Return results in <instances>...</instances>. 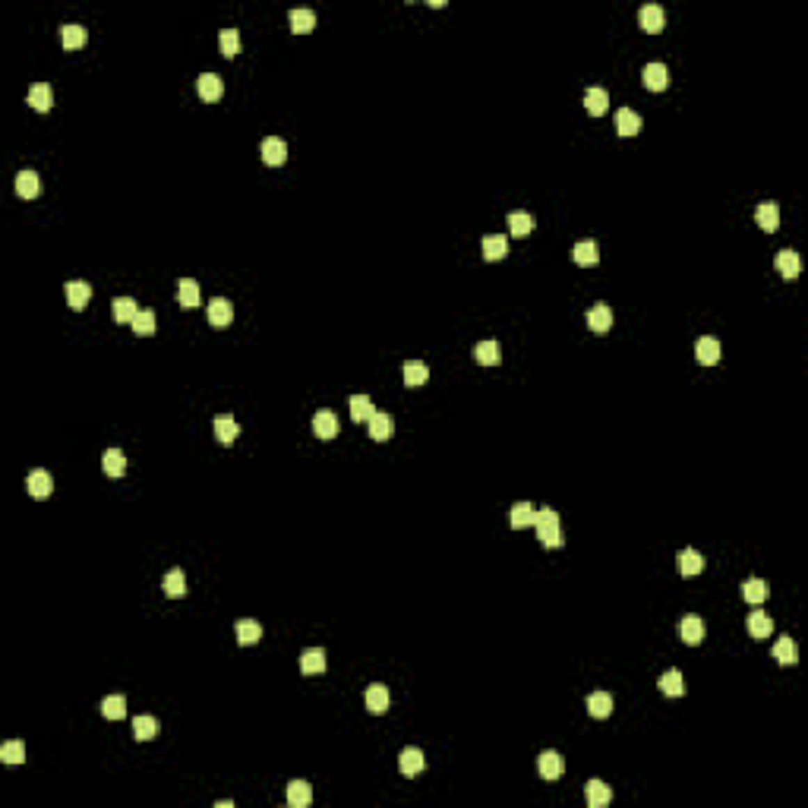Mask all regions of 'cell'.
<instances>
[{
  "label": "cell",
  "mask_w": 808,
  "mask_h": 808,
  "mask_svg": "<svg viewBox=\"0 0 808 808\" xmlns=\"http://www.w3.org/2000/svg\"><path fill=\"white\" fill-rule=\"evenodd\" d=\"M373 414H376V407H373L370 395H354V398H350V417H354V423H370Z\"/></svg>",
  "instance_id": "cell-33"
},
{
  "label": "cell",
  "mask_w": 808,
  "mask_h": 808,
  "mask_svg": "<svg viewBox=\"0 0 808 808\" xmlns=\"http://www.w3.org/2000/svg\"><path fill=\"white\" fill-rule=\"evenodd\" d=\"M196 92H199V98H202V102L215 104L221 95H225V83H221L215 73H202L196 79Z\"/></svg>",
  "instance_id": "cell-5"
},
{
  "label": "cell",
  "mask_w": 808,
  "mask_h": 808,
  "mask_svg": "<svg viewBox=\"0 0 808 808\" xmlns=\"http://www.w3.org/2000/svg\"><path fill=\"white\" fill-rule=\"evenodd\" d=\"M288 802L294 808H307L313 802V786L307 780H291L288 783Z\"/></svg>",
  "instance_id": "cell-28"
},
{
  "label": "cell",
  "mask_w": 808,
  "mask_h": 808,
  "mask_svg": "<svg viewBox=\"0 0 808 808\" xmlns=\"http://www.w3.org/2000/svg\"><path fill=\"white\" fill-rule=\"evenodd\" d=\"M660 692L666 695V698H682L685 695V679L679 670H666L663 676H660Z\"/></svg>",
  "instance_id": "cell-25"
},
{
  "label": "cell",
  "mask_w": 808,
  "mask_h": 808,
  "mask_svg": "<svg viewBox=\"0 0 808 808\" xmlns=\"http://www.w3.org/2000/svg\"><path fill=\"white\" fill-rule=\"evenodd\" d=\"M584 108H588L590 117H603V114H606V108H610V95H606V89L594 86V89L584 92Z\"/></svg>",
  "instance_id": "cell-16"
},
{
  "label": "cell",
  "mask_w": 808,
  "mask_h": 808,
  "mask_svg": "<svg viewBox=\"0 0 808 808\" xmlns=\"http://www.w3.org/2000/svg\"><path fill=\"white\" fill-rule=\"evenodd\" d=\"M313 29H316L313 10H294V13H291V32L294 35H309Z\"/></svg>",
  "instance_id": "cell-45"
},
{
  "label": "cell",
  "mask_w": 808,
  "mask_h": 808,
  "mask_svg": "<svg viewBox=\"0 0 808 808\" xmlns=\"http://www.w3.org/2000/svg\"><path fill=\"white\" fill-rule=\"evenodd\" d=\"M474 360L483 363V366H496V363L502 360L499 344H496V341H480L477 348H474Z\"/></svg>",
  "instance_id": "cell-46"
},
{
  "label": "cell",
  "mask_w": 808,
  "mask_h": 808,
  "mask_svg": "<svg viewBox=\"0 0 808 808\" xmlns=\"http://www.w3.org/2000/svg\"><path fill=\"white\" fill-rule=\"evenodd\" d=\"M638 22H641V29H644L647 35L663 32V26H666V13H663V7H657V3H647V7H641V13H638Z\"/></svg>",
  "instance_id": "cell-4"
},
{
  "label": "cell",
  "mask_w": 808,
  "mask_h": 808,
  "mask_svg": "<svg viewBox=\"0 0 808 808\" xmlns=\"http://www.w3.org/2000/svg\"><path fill=\"white\" fill-rule=\"evenodd\" d=\"M537 770H540L543 780H559L562 774H565V758H562L559 752H543L540 758H537Z\"/></svg>",
  "instance_id": "cell-2"
},
{
  "label": "cell",
  "mask_w": 808,
  "mask_h": 808,
  "mask_svg": "<svg viewBox=\"0 0 808 808\" xmlns=\"http://www.w3.org/2000/svg\"><path fill=\"white\" fill-rule=\"evenodd\" d=\"M102 717L108 720H124L127 717V698L124 695H108L102 701Z\"/></svg>",
  "instance_id": "cell-47"
},
{
  "label": "cell",
  "mask_w": 808,
  "mask_h": 808,
  "mask_svg": "<svg viewBox=\"0 0 808 808\" xmlns=\"http://www.w3.org/2000/svg\"><path fill=\"white\" fill-rule=\"evenodd\" d=\"M572 256H575L578 266H597V259H600L594 240H578L575 250H572Z\"/></svg>",
  "instance_id": "cell-42"
},
{
  "label": "cell",
  "mask_w": 808,
  "mask_h": 808,
  "mask_svg": "<svg viewBox=\"0 0 808 808\" xmlns=\"http://www.w3.org/2000/svg\"><path fill=\"white\" fill-rule=\"evenodd\" d=\"M534 227H537L534 215H528V212H512V215H508V231H512V237H528Z\"/></svg>",
  "instance_id": "cell-38"
},
{
  "label": "cell",
  "mask_w": 808,
  "mask_h": 808,
  "mask_svg": "<svg viewBox=\"0 0 808 808\" xmlns=\"http://www.w3.org/2000/svg\"><path fill=\"white\" fill-rule=\"evenodd\" d=\"M767 594H770V588H767V581H761V578H748V581L742 584V597H745V603H752V606H761V603L767 600Z\"/></svg>",
  "instance_id": "cell-29"
},
{
  "label": "cell",
  "mask_w": 808,
  "mask_h": 808,
  "mask_svg": "<svg viewBox=\"0 0 808 808\" xmlns=\"http://www.w3.org/2000/svg\"><path fill=\"white\" fill-rule=\"evenodd\" d=\"M588 711H590V717H597V720H606L613 713V695H606V692H594L588 698Z\"/></svg>",
  "instance_id": "cell-37"
},
{
  "label": "cell",
  "mask_w": 808,
  "mask_h": 808,
  "mask_svg": "<svg viewBox=\"0 0 808 808\" xmlns=\"http://www.w3.org/2000/svg\"><path fill=\"white\" fill-rule=\"evenodd\" d=\"M401 376H404V385L417 389V385H423L426 379H430V366H426L423 360H407L401 366Z\"/></svg>",
  "instance_id": "cell-19"
},
{
  "label": "cell",
  "mask_w": 808,
  "mask_h": 808,
  "mask_svg": "<svg viewBox=\"0 0 808 808\" xmlns=\"http://www.w3.org/2000/svg\"><path fill=\"white\" fill-rule=\"evenodd\" d=\"M130 329L136 332V335H155V313L152 309H139L136 313V319L130 322Z\"/></svg>",
  "instance_id": "cell-50"
},
{
  "label": "cell",
  "mask_w": 808,
  "mask_h": 808,
  "mask_svg": "<svg viewBox=\"0 0 808 808\" xmlns=\"http://www.w3.org/2000/svg\"><path fill=\"white\" fill-rule=\"evenodd\" d=\"M584 795H588V805L590 808H606L613 802V789L606 786L603 780H590L588 789H584Z\"/></svg>",
  "instance_id": "cell-20"
},
{
  "label": "cell",
  "mask_w": 808,
  "mask_h": 808,
  "mask_svg": "<svg viewBox=\"0 0 808 808\" xmlns=\"http://www.w3.org/2000/svg\"><path fill=\"white\" fill-rule=\"evenodd\" d=\"M641 76H644V86L651 92H663L666 86H670V70H666V63H647Z\"/></svg>",
  "instance_id": "cell-10"
},
{
  "label": "cell",
  "mask_w": 808,
  "mask_h": 808,
  "mask_svg": "<svg viewBox=\"0 0 808 808\" xmlns=\"http://www.w3.org/2000/svg\"><path fill=\"white\" fill-rule=\"evenodd\" d=\"M588 329L597 332V335L613 329V309L606 307V303H594V307L588 309Z\"/></svg>",
  "instance_id": "cell-8"
},
{
  "label": "cell",
  "mask_w": 808,
  "mask_h": 808,
  "mask_svg": "<svg viewBox=\"0 0 808 808\" xmlns=\"http://www.w3.org/2000/svg\"><path fill=\"white\" fill-rule=\"evenodd\" d=\"M165 594L171 597V600H177V597L186 594V575L180 569H171L165 575Z\"/></svg>",
  "instance_id": "cell-48"
},
{
  "label": "cell",
  "mask_w": 808,
  "mask_h": 808,
  "mask_svg": "<svg viewBox=\"0 0 808 808\" xmlns=\"http://www.w3.org/2000/svg\"><path fill=\"white\" fill-rule=\"evenodd\" d=\"M177 303L184 309H193V307H199V284L193 278H184L177 284Z\"/></svg>",
  "instance_id": "cell-41"
},
{
  "label": "cell",
  "mask_w": 808,
  "mask_h": 808,
  "mask_svg": "<svg viewBox=\"0 0 808 808\" xmlns=\"http://www.w3.org/2000/svg\"><path fill=\"white\" fill-rule=\"evenodd\" d=\"M38 190H42V184H38V174H35V171H19V174H16V193H19L22 199H35V196H38Z\"/></svg>",
  "instance_id": "cell-36"
},
{
  "label": "cell",
  "mask_w": 808,
  "mask_h": 808,
  "mask_svg": "<svg viewBox=\"0 0 808 808\" xmlns=\"http://www.w3.org/2000/svg\"><path fill=\"white\" fill-rule=\"evenodd\" d=\"M679 638H682L685 644H701V638H704V622H701L698 616H682L679 619Z\"/></svg>",
  "instance_id": "cell-18"
},
{
  "label": "cell",
  "mask_w": 808,
  "mask_h": 808,
  "mask_svg": "<svg viewBox=\"0 0 808 808\" xmlns=\"http://www.w3.org/2000/svg\"><path fill=\"white\" fill-rule=\"evenodd\" d=\"M695 357H698V363H704V366H713V363H720V341L717 338H698V344H695Z\"/></svg>",
  "instance_id": "cell-23"
},
{
  "label": "cell",
  "mask_w": 808,
  "mask_h": 808,
  "mask_svg": "<svg viewBox=\"0 0 808 808\" xmlns=\"http://www.w3.org/2000/svg\"><path fill=\"white\" fill-rule=\"evenodd\" d=\"M218 45H221V54L225 57H237L240 54V32L237 29H225L218 35Z\"/></svg>",
  "instance_id": "cell-51"
},
{
  "label": "cell",
  "mask_w": 808,
  "mask_h": 808,
  "mask_svg": "<svg viewBox=\"0 0 808 808\" xmlns=\"http://www.w3.org/2000/svg\"><path fill=\"white\" fill-rule=\"evenodd\" d=\"M111 307H114V319L124 322V325H130V322L136 319V313H139V307H136V300H133V297H117Z\"/></svg>",
  "instance_id": "cell-43"
},
{
  "label": "cell",
  "mask_w": 808,
  "mask_h": 808,
  "mask_svg": "<svg viewBox=\"0 0 808 808\" xmlns=\"http://www.w3.org/2000/svg\"><path fill=\"white\" fill-rule=\"evenodd\" d=\"M534 518H537V508L531 506V502H518V506H512V515H508L512 528H534Z\"/></svg>",
  "instance_id": "cell-35"
},
{
  "label": "cell",
  "mask_w": 808,
  "mask_h": 808,
  "mask_svg": "<svg viewBox=\"0 0 808 808\" xmlns=\"http://www.w3.org/2000/svg\"><path fill=\"white\" fill-rule=\"evenodd\" d=\"M234 631H237V644H243V647H250V644H256L262 638V625L256 619H240Z\"/></svg>",
  "instance_id": "cell-32"
},
{
  "label": "cell",
  "mask_w": 808,
  "mask_h": 808,
  "mask_svg": "<svg viewBox=\"0 0 808 808\" xmlns=\"http://www.w3.org/2000/svg\"><path fill=\"white\" fill-rule=\"evenodd\" d=\"M60 42L67 51H79L89 42V32H86V26H79V22H67V26L60 29Z\"/></svg>",
  "instance_id": "cell-13"
},
{
  "label": "cell",
  "mask_w": 808,
  "mask_h": 808,
  "mask_svg": "<svg viewBox=\"0 0 808 808\" xmlns=\"http://www.w3.org/2000/svg\"><path fill=\"white\" fill-rule=\"evenodd\" d=\"M313 433L319 439H335L338 436V417L335 411H319L313 417Z\"/></svg>",
  "instance_id": "cell-22"
},
{
  "label": "cell",
  "mask_w": 808,
  "mask_h": 808,
  "mask_svg": "<svg viewBox=\"0 0 808 808\" xmlns=\"http://www.w3.org/2000/svg\"><path fill=\"white\" fill-rule=\"evenodd\" d=\"M423 752L420 748H404L401 754H398V767H401V774L404 777H417L420 770H423Z\"/></svg>",
  "instance_id": "cell-15"
},
{
  "label": "cell",
  "mask_w": 808,
  "mask_h": 808,
  "mask_svg": "<svg viewBox=\"0 0 808 808\" xmlns=\"http://www.w3.org/2000/svg\"><path fill=\"white\" fill-rule=\"evenodd\" d=\"M770 631H774V619L767 616L764 610H754L752 616H748V635L752 638H770Z\"/></svg>",
  "instance_id": "cell-27"
},
{
  "label": "cell",
  "mask_w": 808,
  "mask_h": 808,
  "mask_svg": "<svg viewBox=\"0 0 808 808\" xmlns=\"http://www.w3.org/2000/svg\"><path fill=\"white\" fill-rule=\"evenodd\" d=\"M29 104H32L35 111H51V104H54V92H51L48 83H35L32 89H29Z\"/></svg>",
  "instance_id": "cell-30"
},
{
  "label": "cell",
  "mask_w": 808,
  "mask_h": 808,
  "mask_svg": "<svg viewBox=\"0 0 808 808\" xmlns=\"http://www.w3.org/2000/svg\"><path fill=\"white\" fill-rule=\"evenodd\" d=\"M0 761L3 764H22L26 761V745H22L19 739H10L0 745Z\"/></svg>",
  "instance_id": "cell-49"
},
{
  "label": "cell",
  "mask_w": 808,
  "mask_h": 808,
  "mask_svg": "<svg viewBox=\"0 0 808 808\" xmlns=\"http://www.w3.org/2000/svg\"><path fill=\"white\" fill-rule=\"evenodd\" d=\"M676 569H679V575H698V572L704 569V559H701L698 549H682V553L676 556Z\"/></svg>",
  "instance_id": "cell-24"
},
{
  "label": "cell",
  "mask_w": 808,
  "mask_h": 808,
  "mask_svg": "<svg viewBox=\"0 0 808 808\" xmlns=\"http://www.w3.org/2000/svg\"><path fill=\"white\" fill-rule=\"evenodd\" d=\"M616 133L619 136H638L641 133V114H635L631 108L616 111Z\"/></svg>",
  "instance_id": "cell-17"
},
{
  "label": "cell",
  "mask_w": 808,
  "mask_h": 808,
  "mask_svg": "<svg viewBox=\"0 0 808 808\" xmlns=\"http://www.w3.org/2000/svg\"><path fill=\"white\" fill-rule=\"evenodd\" d=\"M102 467H104L108 477H120V474L127 471V455L120 452V449H108L104 458H102Z\"/></svg>",
  "instance_id": "cell-40"
},
{
  "label": "cell",
  "mask_w": 808,
  "mask_h": 808,
  "mask_svg": "<svg viewBox=\"0 0 808 808\" xmlns=\"http://www.w3.org/2000/svg\"><path fill=\"white\" fill-rule=\"evenodd\" d=\"M508 256V240L506 234H487L483 237V259L487 262H499Z\"/></svg>",
  "instance_id": "cell-12"
},
{
  "label": "cell",
  "mask_w": 808,
  "mask_h": 808,
  "mask_svg": "<svg viewBox=\"0 0 808 808\" xmlns=\"http://www.w3.org/2000/svg\"><path fill=\"white\" fill-rule=\"evenodd\" d=\"M262 161H266L268 168H278V165H284L288 161V143L284 139H278V136H268L266 143H262Z\"/></svg>",
  "instance_id": "cell-3"
},
{
  "label": "cell",
  "mask_w": 808,
  "mask_h": 808,
  "mask_svg": "<svg viewBox=\"0 0 808 808\" xmlns=\"http://www.w3.org/2000/svg\"><path fill=\"white\" fill-rule=\"evenodd\" d=\"M774 266L786 281H795V278H799V272H802V259H799L795 250H780L777 259H774Z\"/></svg>",
  "instance_id": "cell-9"
},
{
  "label": "cell",
  "mask_w": 808,
  "mask_h": 808,
  "mask_svg": "<svg viewBox=\"0 0 808 808\" xmlns=\"http://www.w3.org/2000/svg\"><path fill=\"white\" fill-rule=\"evenodd\" d=\"M754 221H758L761 231L774 234L777 227H780V209H777V202H761V206L754 209Z\"/></svg>",
  "instance_id": "cell-11"
},
{
  "label": "cell",
  "mask_w": 808,
  "mask_h": 808,
  "mask_svg": "<svg viewBox=\"0 0 808 808\" xmlns=\"http://www.w3.org/2000/svg\"><path fill=\"white\" fill-rule=\"evenodd\" d=\"M534 531L540 537V543L547 549H559L562 543V531H559V515L553 508H537V518H534Z\"/></svg>",
  "instance_id": "cell-1"
},
{
  "label": "cell",
  "mask_w": 808,
  "mask_h": 808,
  "mask_svg": "<svg viewBox=\"0 0 808 808\" xmlns=\"http://www.w3.org/2000/svg\"><path fill=\"white\" fill-rule=\"evenodd\" d=\"M26 490H29V496H32V499H48L51 490H54V480H51L48 471H42V467H38V471L29 474Z\"/></svg>",
  "instance_id": "cell-6"
},
{
  "label": "cell",
  "mask_w": 808,
  "mask_h": 808,
  "mask_svg": "<svg viewBox=\"0 0 808 808\" xmlns=\"http://www.w3.org/2000/svg\"><path fill=\"white\" fill-rule=\"evenodd\" d=\"M209 322H212L215 329H227L234 322V303L225 300V297H215V300L209 303Z\"/></svg>",
  "instance_id": "cell-7"
},
{
  "label": "cell",
  "mask_w": 808,
  "mask_h": 808,
  "mask_svg": "<svg viewBox=\"0 0 808 808\" xmlns=\"http://www.w3.org/2000/svg\"><path fill=\"white\" fill-rule=\"evenodd\" d=\"M389 704H391V695L385 685H370L366 688V711L370 713H385Z\"/></svg>",
  "instance_id": "cell-21"
},
{
  "label": "cell",
  "mask_w": 808,
  "mask_h": 808,
  "mask_svg": "<svg viewBox=\"0 0 808 808\" xmlns=\"http://www.w3.org/2000/svg\"><path fill=\"white\" fill-rule=\"evenodd\" d=\"M133 736H136L139 742H149L158 736V720L149 717V713H139L136 720H133Z\"/></svg>",
  "instance_id": "cell-39"
},
{
  "label": "cell",
  "mask_w": 808,
  "mask_h": 808,
  "mask_svg": "<svg viewBox=\"0 0 808 808\" xmlns=\"http://www.w3.org/2000/svg\"><path fill=\"white\" fill-rule=\"evenodd\" d=\"M300 672L303 676H319L325 672V651L322 647H309L300 654Z\"/></svg>",
  "instance_id": "cell-14"
},
{
  "label": "cell",
  "mask_w": 808,
  "mask_h": 808,
  "mask_svg": "<svg viewBox=\"0 0 808 808\" xmlns=\"http://www.w3.org/2000/svg\"><path fill=\"white\" fill-rule=\"evenodd\" d=\"M215 436H218V442H221V446H231L234 439L240 436V426H237V420H234V417H227V414H218V417H215Z\"/></svg>",
  "instance_id": "cell-26"
},
{
  "label": "cell",
  "mask_w": 808,
  "mask_h": 808,
  "mask_svg": "<svg viewBox=\"0 0 808 808\" xmlns=\"http://www.w3.org/2000/svg\"><path fill=\"white\" fill-rule=\"evenodd\" d=\"M391 433H395V420L389 417V414H373L370 417V436L376 439V442H385V439H391Z\"/></svg>",
  "instance_id": "cell-31"
},
{
  "label": "cell",
  "mask_w": 808,
  "mask_h": 808,
  "mask_svg": "<svg viewBox=\"0 0 808 808\" xmlns=\"http://www.w3.org/2000/svg\"><path fill=\"white\" fill-rule=\"evenodd\" d=\"M774 657H777V663H783V666H793L795 660H799V647H795L793 638H780V641L774 644Z\"/></svg>",
  "instance_id": "cell-44"
},
{
  "label": "cell",
  "mask_w": 808,
  "mask_h": 808,
  "mask_svg": "<svg viewBox=\"0 0 808 808\" xmlns=\"http://www.w3.org/2000/svg\"><path fill=\"white\" fill-rule=\"evenodd\" d=\"M89 297H92V288L86 284V281H70V284H67V303L73 309H86Z\"/></svg>",
  "instance_id": "cell-34"
}]
</instances>
